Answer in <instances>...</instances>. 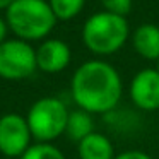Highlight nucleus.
Wrapping results in <instances>:
<instances>
[{"instance_id": "1", "label": "nucleus", "mask_w": 159, "mask_h": 159, "mask_svg": "<svg viewBox=\"0 0 159 159\" xmlns=\"http://www.w3.org/2000/svg\"><path fill=\"white\" fill-rule=\"evenodd\" d=\"M70 93L77 108L91 115H103L115 110L120 103L123 84L111 63L104 60H87L74 72Z\"/></svg>"}, {"instance_id": "2", "label": "nucleus", "mask_w": 159, "mask_h": 159, "mask_svg": "<svg viewBox=\"0 0 159 159\" xmlns=\"http://www.w3.org/2000/svg\"><path fill=\"white\" fill-rule=\"evenodd\" d=\"M9 31L22 41H43L57 26L48 0H16L5 11Z\"/></svg>"}, {"instance_id": "3", "label": "nucleus", "mask_w": 159, "mask_h": 159, "mask_svg": "<svg viewBox=\"0 0 159 159\" xmlns=\"http://www.w3.org/2000/svg\"><path fill=\"white\" fill-rule=\"evenodd\" d=\"M130 38L127 17L101 11L89 16L82 26V43L98 57L115 55Z\"/></svg>"}, {"instance_id": "4", "label": "nucleus", "mask_w": 159, "mask_h": 159, "mask_svg": "<svg viewBox=\"0 0 159 159\" xmlns=\"http://www.w3.org/2000/svg\"><path fill=\"white\" fill-rule=\"evenodd\" d=\"M69 113L70 111L58 98L46 96L34 101L26 115L33 139L36 142H53L58 139L65 134Z\"/></svg>"}, {"instance_id": "5", "label": "nucleus", "mask_w": 159, "mask_h": 159, "mask_svg": "<svg viewBox=\"0 0 159 159\" xmlns=\"http://www.w3.org/2000/svg\"><path fill=\"white\" fill-rule=\"evenodd\" d=\"M36 50L31 43L9 38L0 45V79L24 80L36 72Z\"/></svg>"}, {"instance_id": "6", "label": "nucleus", "mask_w": 159, "mask_h": 159, "mask_svg": "<svg viewBox=\"0 0 159 159\" xmlns=\"http://www.w3.org/2000/svg\"><path fill=\"white\" fill-rule=\"evenodd\" d=\"M33 135L26 116L19 113H5L0 116V154L14 159L21 157L31 147Z\"/></svg>"}, {"instance_id": "7", "label": "nucleus", "mask_w": 159, "mask_h": 159, "mask_svg": "<svg viewBox=\"0 0 159 159\" xmlns=\"http://www.w3.org/2000/svg\"><path fill=\"white\" fill-rule=\"evenodd\" d=\"M130 99L139 110H159V70L142 69L134 75L128 87Z\"/></svg>"}, {"instance_id": "8", "label": "nucleus", "mask_w": 159, "mask_h": 159, "mask_svg": "<svg viewBox=\"0 0 159 159\" xmlns=\"http://www.w3.org/2000/svg\"><path fill=\"white\" fill-rule=\"evenodd\" d=\"M72 50L65 41L46 38L36 48V65L45 74H58L70 65Z\"/></svg>"}, {"instance_id": "9", "label": "nucleus", "mask_w": 159, "mask_h": 159, "mask_svg": "<svg viewBox=\"0 0 159 159\" xmlns=\"http://www.w3.org/2000/svg\"><path fill=\"white\" fill-rule=\"evenodd\" d=\"M132 45L139 57L145 60H159V26L140 24L132 34Z\"/></svg>"}, {"instance_id": "10", "label": "nucleus", "mask_w": 159, "mask_h": 159, "mask_svg": "<svg viewBox=\"0 0 159 159\" xmlns=\"http://www.w3.org/2000/svg\"><path fill=\"white\" fill-rule=\"evenodd\" d=\"M77 154L80 159H115L113 142L99 132H93L77 142Z\"/></svg>"}, {"instance_id": "11", "label": "nucleus", "mask_w": 159, "mask_h": 159, "mask_svg": "<svg viewBox=\"0 0 159 159\" xmlns=\"http://www.w3.org/2000/svg\"><path fill=\"white\" fill-rule=\"evenodd\" d=\"M93 132H94L93 115L80 110V108L70 111L69 120H67V128H65V134L69 135V139H72L75 142H80L89 134H93Z\"/></svg>"}, {"instance_id": "12", "label": "nucleus", "mask_w": 159, "mask_h": 159, "mask_svg": "<svg viewBox=\"0 0 159 159\" xmlns=\"http://www.w3.org/2000/svg\"><path fill=\"white\" fill-rule=\"evenodd\" d=\"M57 21H70L82 12L86 0H48Z\"/></svg>"}, {"instance_id": "13", "label": "nucleus", "mask_w": 159, "mask_h": 159, "mask_svg": "<svg viewBox=\"0 0 159 159\" xmlns=\"http://www.w3.org/2000/svg\"><path fill=\"white\" fill-rule=\"evenodd\" d=\"M21 159H65L63 152L52 142H36L21 156Z\"/></svg>"}, {"instance_id": "14", "label": "nucleus", "mask_w": 159, "mask_h": 159, "mask_svg": "<svg viewBox=\"0 0 159 159\" xmlns=\"http://www.w3.org/2000/svg\"><path fill=\"white\" fill-rule=\"evenodd\" d=\"M101 5L103 11L123 17H127V14L132 11V0H101Z\"/></svg>"}, {"instance_id": "15", "label": "nucleus", "mask_w": 159, "mask_h": 159, "mask_svg": "<svg viewBox=\"0 0 159 159\" xmlns=\"http://www.w3.org/2000/svg\"><path fill=\"white\" fill-rule=\"evenodd\" d=\"M115 159H152V157L142 151H125L121 154H118Z\"/></svg>"}, {"instance_id": "16", "label": "nucleus", "mask_w": 159, "mask_h": 159, "mask_svg": "<svg viewBox=\"0 0 159 159\" xmlns=\"http://www.w3.org/2000/svg\"><path fill=\"white\" fill-rule=\"evenodd\" d=\"M7 33H9L7 21H5V17H2V16H0V45L7 39Z\"/></svg>"}, {"instance_id": "17", "label": "nucleus", "mask_w": 159, "mask_h": 159, "mask_svg": "<svg viewBox=\"0 0 159 159\" xmlns=\"http://www.w3.org/2000/svg\"><path fill=\"white\" fill-rule=\"evenodd\" d=\"M16 0H0V11H7Z\"/></svg>"}, {"instance_id": "18", "label": "nucleus", "mask_w": 159, "mask_h": 159, "mask_svg": "<svg viewBox=\"0 0 159 159\" xmlns=\"http://www.w3.org/2000/svg\"><path fill=\"white\" fill-rule=\"evenodd\" d=\"M157 70H159V60H157Z\"/></svg>"}]
</instances>
